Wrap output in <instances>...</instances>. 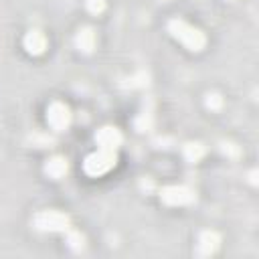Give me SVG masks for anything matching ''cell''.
Returning a JSON list of instances; mask_svg holds the SVG:
<instances>
[{"mask_svg": "<svg viewBox=\"0 0 259 259\" xmlns=\"http://www.w3.org/2000/svg\"><path fill=\"white\" fill-rule=\"evenodd\" d=\"M95 142L101 146V148H105V150H115L117 146H119V142H121V134L115 130V127H101L97 134H95Z\"/></svg>", "mask_w": 259, "mask_h": 259, "instance_id": "obj_6", "label": "cell"}, {"mask_svg": "<svg viewBox=\"0 0 259 259\" xmlns=\"http://www.w3.org/2000/svg\"><path fill=\"white\" fill-rule=\"evenodd\" d=\"M168 28H170V32H172L184 47H188L190 51H200V49L204 47V42H206L204 34H202L198 28L186 24L184 20H170Z\"/></svg>", "mask_w": 259, "mask_h": 259, "instance_id": "obj_1", "label": "cell"}, {"mask_svg": "<svg viewBox=\"0 0 259 259\" xmlns=\"http://www.w3.org/2000/svg\"><path fill=\"white\" fill-rule=\"evenodd\" d=\"M47 119H49V123H51L53 130H59V132L65 130L69 125V121H71L69 107L65 103H59V101L51 103L49 109H47Z\"/></svg>", "mask_w": 259, "mask_h": 259, "instance_id": "obj_5", "label": "cell"}, {"mask_svg": "<svg viewBox=\"0 0 259 259\" xmlns=\"http://www.w3.org/2000/svg\"><path fill=\"white\" fill-rule=\"evenodd\" d=\"M160 196H162V200L166 204H172V206H176V204L182 206V204L194 202V192L190 188H186V186H166Z\"/></svg>", "mask_w": 259, "mask_h": 259, "instance_id": "obj_4", "label": "cell"}, {"mask_svg": "<svg viewBox=\"0 0 259 259\" xmlns=\"http://www.w3.org/2000/svg\"><path fill=\"white\" fill-rule=\"evenodd\" d=\"M67 241H69V245H71L75 251L83 249V243H85V239H83V235H81L79 231H71V233L67 235Z\"/></svg>", "mask_w": 259, "mask_h": 259, "instance_id": "obj_12", "label": "cell"}, {"mask_svg": "<svg viewBox=\"0 0 259 259\" xmlns=\"http://www.w3.org/2000/svg\"><path fill=\"white\" fill-rule=\"evenodd\" d=\"M202 154H204L202 144H186V146H184V158H186L188 162H196V160H200Z\"/></svg>", "mask_w": 259, "mask_h": 259, "instance_id": "obj_11", "label": "cell"}, {"mask_svg": "<svg viewBox=\"0 0 259 259\" xmlns=\"http://www.w3.org/2000/svg\"><path fill=\"white\" fill-rule=\"evenodd\" d=\"M105 8V0H87V10L93 14H99Z\"/></svg>", "mask_w": 259, "mask_h": 259, "instance_id": "obj_13", "label": "cell"}, {"mask_svg": "<svg viewBox=\"0 0 259 259\" xmlns=\"http://www.w3.org/2000/svg\"><path fill=\"white\" fill-rule=\"evenodd\" d=\"M24 47L28 53L32 55H40L45 49H47V38L40 30H30L26 36H24Z\"/></svg>", "mask_w": 259, "mask_h": 259, "instance_id": "obj_7", "label": "cell"}, {"mask_svg": "<svg viewBox=\"0 0 259 259\" xmlns=\"http://www.w3.org/2000/svg\"><path fill=\"white\" fill-rule=\"evenodd\" d=\"M95 42H97V36H95V32H93L91 28H81V30L77 32V36H75V45H77L83 53H91L93 47H95Z\"/></svg>", "mask_w": 259, "mask_h": 259, "instance_id": "obj_9", "label": "cell"}, {"mask_svg": "<svg viewBox=\"0 0 259 259\" xmlns=\"http://www.w3.org/2000/svg\"><path fill=\"white\" fill-rule=\"evenodd\" d=\"M219 235L214 233V231H204L202 235H200V239H198V253L200 255H210V253H214L217 251V247H219Z\"/></svg>", "mask_w": 259, "mask_h": 259, "instance_id": "obj_8", "label": "cell"}, {"mask_svg": "<svg viewBox=\"0 0 259 259\" xmlns=\"http://www.w3.org/2000/svg\"><path fill=\"white\" fill-rule=\"evenodd\" d=\"M206 105H208L210 109H219V107L223 105V99H221V95H217V93L208 95V97H206Z\"/></svg>", "mask_w": 259, "mask_h": 259, "instance_id": "obj_14", "label": "cell"}, {"mask_svg": "<svg viewBox=\"0 0 259 259\" xmlns=\"http://www.w3.org/2000/svg\"><path fill=\"white\" fill-rule=\"evenodd\" d=\"M45 172H47L51 178H61V176L67 172V160H65V158H61V156H55V158L47 160Z\"/></svg>", "mask_w": 259, "mask_h": 259, "instance_id": "obj_10", "label": "cell"}, {"mask_svg": "<svg viewBox=\"0 0 259 259\" xmlns=\"http://www.w3.org/2000/svg\"><path fill=\"white\" fill-rule=\"evenodd\" d=\"M113 164H115V154H113V150L99 148L97 152H93V154H89V156L85 158L83 168H85V172H87L89 176H101V174H105Z\"/></svg>", "mask_w": 259, "mask_h": 259, "instance_id": "obj_2", "label": "cell"}, {"mask_svg": "<svg viewBox=\"0 0 259 259\" xmlns=\"http://www.w3.org/2000/svg\"><path fill=\"white\" fill-rule=\"evenodd\" d=\"M32 223L38 231H67L69 229V217L61 210H40L36 212Z\"/></svg>", "mask_w": 259, "mask_h": 259, "instance_id": "obj_3", "label": "cell"}]
</instances>
